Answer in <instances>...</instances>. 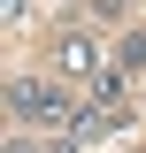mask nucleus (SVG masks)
I'll list each match as a JSON object with an SVG mask.
<instances>
[{
	"instance_id": "f03ea898",
	"label": "nucleus",
	"mask_w": 146,
	"mask_h": 153,
	"mask_svg": "<svg viewBox=\"0 0 146 153\" xmlns=\"http://www.w3.org/2000/svg\"><path fill=\"white\" fill-rule=\"evenodd\" d=\"M54 69L69 76V84H77V76H85V84H108V54H100V38H85V31H69L54 46Z\"/></svg>"
},
{
	"instance_id": "f257e3e1",
	"label": "nucleus",
	"mask_w": 146,
	"mask_h": 153,
	"mask_svg": "<svg viewBox=\"0 0 146 153\" xmlns=\"http://www.w3.org/2000/svg\"><path fill=\"white\" fill-rule=\"evenodd\" d=\"M8 107H16V123H31V130L69 123V100H62L54 84H38V76H16V84H8Z\"/></svg>"
},
{
	"instance_id": "7ed1b4c3",
	"label": "nucleus",
	"mask_w": 146,
	"mask_h": 153,
	"mask_svg": "<svg viewBox=\"0 0 146 153\" xmlns=\"http://www.w3.org/2000/svg\"><path fill=\"white\" fill-rule=\"evenodd\" d=\"M115 61H123L115 76H131V69H146V31H131V38H123V54H115Z\"/></svg>"
},
{
	"instance_id": "20e7f679",
	"label": "nucleus",
	"mask_w": 146,
	"mask_h": 153,
	"mask_svg": "<svg viewBox=\"0 0 146 153\" xmlns=\"http://www.w3.org/2000/svg\"><path fill=\"white\" fill-rule=\"evenodd\" d=\"M0 8H8V23H23V8H31V0H0Z\"/></svg>"
},
{
	"instance_id": "39448f33",
	"label": "nucleus",
	"mask_w": 146,
	"mask_h": 153,
	"mask_svg": "<svg viewBox=\"0 0 146 153\" xmlns=\"http://www.w3.org/2000/svg\"><path fill=\"white\" fill-rule=\"evenodd\" d=\"M8 153H31V146H23V138H16V146H8Z\"/></svg>"
}]
</instances>
